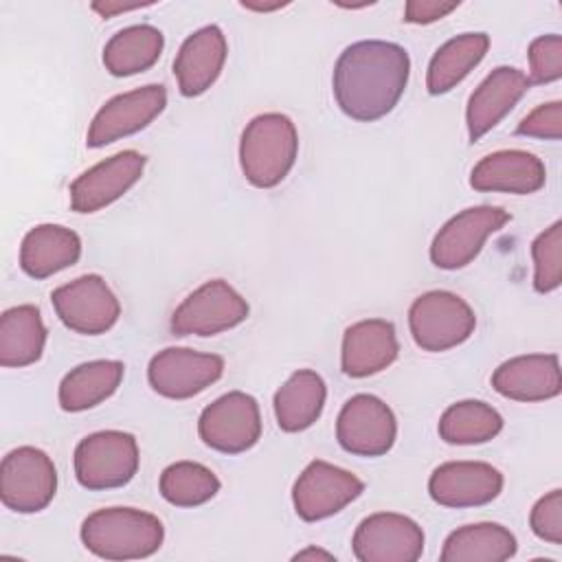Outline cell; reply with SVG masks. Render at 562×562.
<instances>
[{"mask_svg": "<svg viewBox=\"0 0 562 562\" xmlns=\"http://www.w3.org/2000/svg\"><path fill=\"white\" fill-rule=\"evenodd\" d=\"M46 345V325L35 305H15L0 316V364L20 369L37 362Z\"/></svg>", "mask_w": 562, "mask_h": 562, "instance_id": "obj_27", "label": "cell"}, {"mask_svg": "<svg viewBox=\"0 0 562 562\" xmlns=\"http://www.w3.org/2000/svg\"><path fill=\"white\" fill-rule=\"evenodd\" d=\"M198 435L211 450L239 454L261 437V413L252 395L228 391L211 402L198 419Z\"/></svg>", "mask_w": 562, "mask_h": 562, "instance_id": "obj_8", "label": "cell"}, {"mask_svg": "<svg viewBox=\"0 0 562 562\" xmlns=\"http://www.w3.org/2000/svg\"><path fill=\"white\" fill-rule=\"evenodd\" d=\"M83 547L103 560H140L154 555L165 527L158 516L136 507H103L81 522Z\"/></svg>", "mask_w": 562, "mask_h": 562, "instance_id": "obj_2", "label": "cell"}, {"mask_svg": "<svg viewBox=\"0 0 562 562\" xmlns=\"http://www.w3.org/2000/svg\"><path fill=\"white\" fill-rule=\"evenodd\" d=\"M241 7H246V9H252V11H274V9H281V7H285V2H274V4H252V2H244Z\"/></svg>", "mask_w": 562, "mask_h": 562, "instance_id": "obj_39", "label": "cell"}, {"mask_svg": "<svg viewBox=\"0 0 562 562\" xmlns=\"http://www.w3.org/2000/svg\"><path fill=\"white\" fill-rule=\"evenodd\" d=\"M544 162L525 149H501L483 156L470 171V187L476 191L529 195L544 187Z\"/></svg>", "mask_w": 562, "mask_h": 562, "instance_id": "obj_20", "label": "cell"}, {"mask_svg": "<svg viewBox=\"0 0 562 562\" xmlns=\"http://www.w3.org/2000/svg\"><path fill=\"white\" fill-rule=\"evenodd\" d=\"M75 476L86 490H114L127 485L138 472L136 437L123 430H99L75 448Z\"/></svg>", "mask_w": 562, "mask_h": 562, "instance_id": "obj_4", "label": "cell"}, {"mask_svg": "<svg viewBox=\"0 0 562 562\" xmlns=\"http://www.w3.org/2000/svg\"><path fill=\"white\" fill-rule=\"evenodd\" d=\"M246 299L224 279H211L182 299L171 314L176 336H215L248 318Z\"/></svg>", "mask_w": 562, "mask_h": 562, "instance_id": "obj_6", "label": "cell"}, {"mask_svg": "<svg viewBox=\"0 0 562 562\" xmlns=\"http://www.w3.org/2000/svg\"><path fill=\"white\" fill-rule=\"evenodd\" d=\"M437 430L446 443L474 446L494 439L503 430V417L487 402L461 400L443 411Z\"/></svg>", "mask_w": 562, "mask_h": 562, "instance_id": "obj_30", "label": "cell"}, {"mask_svg": "<svg viewBox=\"0 0 562 562\" xmlns=\"http://www.w3.org/2000/svg\"><path fill=\"white\" fill-rule=\"evenodd\" d=\"M165 46L162 33L151 24H134L116 31L103 46V66L114 77L149 70Z\"/></svg>", "mask_w": 562, "mask_h": 562, "instance_id": "obj_29", "label": "cell"}, {"mask_svg": "<svg viewBox=\"0 0 562 562\" xmlns=\"http://www.w3.org/2000/svg\"><path fill=\"white\" fill-rule=\"evenodd\" d=\"M459 2H443V0H411L404 7V22L411 24H430L446 18L454 11Z\"/></svg>", "mask_w": 562, "mask_h": 562, "instance_id": "obj_36", "label": "cell"}, {"mask_svg": "<svg viewBox=\"0 0 562 562\" xmlns=\"http://www.w3.org/2000/svg\"><path fill=\"white\" fill-rule=\"evenodd\" d=\"M296 154V127L281 112L259 114L241 132L239 165L244 178L257 189L277 187L294 167Z\"/></svg>", "mask_w": 562, "mask_h": 562, "instance_id": "obj_3", "label": "cell"}, {"mask_svg": "<svg viewBox=\"0 0 562 562\" xmlns=\"http://www.w3.org/2000/svg\"><path fill=\"white\" fill-rule=\"evenodd\" d=\"M529 527L540 540L562 544V490H551L536 501L529 514Z\"/></svg>", "mask_w": 562, "mask_h": 562, "instance_id": "obj_34", "label": "cell"}, {"mask_svg": "<svg viewBox=\"0 0 562 562\" xmlns=\"http://www.w3.org/2000/svg\"><path fill=\"white\" fill-rule=\"evenodd\" d=\"M518 136L560 140L562 138V101H549L533 108L516 127Z\"/></svg>", "mask_w": 562, "mask_h": 562, "instance_id": "obj_35", "label": "cell"}, {"mask_svg": "<svg viewBox=\"0 0 562 562\" xmlns=\"http://www.w3.org/2000/svg\"><path fill=\"white\" fill-rule=\"evenodd\" d=\"M529 79L514 66L494 68L470 94L465 108V123L470 140H479L496 127L529 90Z\"/></svg>", "mask_w": 562, "mask_h": 562, "instance_id": "obj_18", "label": "cell"}, {"mask_svg": "<svg viewBox=\"0 0 562 562\" xmlns=\"http://www.w3.org/2000/svg\"><path fill=\"white\" fill-rule=\"evenodd\" d=\"M327 386L312 369L294 371L274 393V417L281 430L301 432L323 413Z\"/></svg>", "mask_w": 562, "mask_h": 562, "instance_id": "obj_25", "label": "cell"}, {"mask_svg": "<svg viewBox=\"0 0 562 562\" xmlns=\"http://www.w3.org/2000/svg\"><path fill=\"white\" fill-rule=\"evenodd\" d=\"M224 373V360L215 353H200L189 347H167L147 367L149 386L169 400H189Z\"/></svg>", "mask_w": 562, "mask_h": 562, "instance_id": "obj_14", "label": "cell"}, {"mask_svg": "<svg viewBox=\"0 0 562 562\" xmlns=\"http://www.w3.org/2000/svg\"><path fill=\"white\" fill-rule=\"evenodd\" d=\"M140 7H147V4H121V2H94L92 9L101 15V18H112L114 13H125V11H134V9H140Z\"/></svg>", "mask_w": 562, "mask_h": 562, "instance_id": "obj_37", "label": "cell"}, {"mask_svg": "<svg viewBox=\"0 0 562 562\" xmlns=\"http://www.w3.org/2000/svg\"><path fill=\"white\" fill-rule=\"evenodd\" d=\"M397 437L393 411L371 393L349 397L336 419V439L342 450L356 457H382Z\"/></svg>", "mask_w": 562, "mask_h": 562, "instance_id": "obj_11", "label": "cell"}, {"mask_svg": "<svg viewBox=\"0 0 562 562\" xmlns=\"http://www.w3.org/2000/svg\"><path fill=\"white\" fill-rule=\"evenodd\" d=\"M503 490V474L485 461H446L428 479V494L443 507H481Z\"/></svg>", "mask_w": 562, "mask_h": 562, "instance_id": "obj_17", "label": "cell"}, {"mask_svg": "<svg viewBox=\"0 0 562 562\" xmlns=\"http://www.w3.org/2000/svg\"><path fill=\"white\" fill-rule=\"evenodd\" d=\"M351 547L360 562H415L424 553V531L404 514L378 512L360 520Z\"/></svg>", "mask_w": 562, "mask_h": 562, "instance_id": "obj_13", "label": "cell"}, {"mask_svg": "<svg viewBox=\"0 0 562 562\" xmlns=\"http://www.w3.org/2000/svg\"><path fill=\"white\" fill-rule=\"evenodd\" d=\"M167 105V90L160 83H147L130 92H121L105 101L94 114L86 145L105 147L119 138L145 130Z\"/></svg>", "mask_w": 562, "mask_h": 562, "instance_id": "obj_15", "label": "cell"}, {"mask_svg": "<svg viewBox=\"0 0 562 562\" xmlns=\"http://www.w3.org/2000/svg\"><path fill=\"white\" fill-rule=\"evenodd\" d=\"M516 536L498 522H474L454 529L439 553L441 562H503L516 555Z\"/></svg>", "mask_w": 562, "mask_h": 562, "instance_id": "obj_26", "label": "cell"}, {"mask_svg": "<svg viewBox=\"0 0 562 562\" xmlns=\"http://www.w3.org/2000/svg\"><path fill=\"white\" fill-rule=\"evenodd\" d=\"M294 560H336V558L329 551H323V549H316V547H307V549L294 553Z\"/></svg>", "mask_w": 562, "mask_h": 562, "instance_id": "obj_38", "label": "cell"}, {"mask_svg": "<svg viewBox=\"0 0 562 562\" xmlns=\"http://www.w3.org/2000/svg\"><path fill=\"white\" fill-rule=\"evenodd\" d=\"M408 327L419 349L437 353L465 342L474 334L476 316L459 294L430 290L413 301Z\"/></svg>", "mask_w": 562, "mask_h": 562, "instance_id": "obj_5", "label": "cell"}, {"mask_svg": "<svg viewBox=\"0 0 562 562\" xmlns=\"http://www.w3.org/2000/svg\"><path fill=\"white\" fill-rule=\"evenodd\" d=\"M408 75L411 57L404 46L384 40H362L340 53L331 88L338 108L347 116L371 123L397 105Z\"/></svg>", "mask_w": 562, "mask_h": 562, "instance_id": "obj_1", "label": "cell"}, {"mask_svg": "<svg viewBox=\"0 0 562 562\" xmlns=\"http://www.w3.org/2000/svg\"><path fill=\"white\" fill-rule=\"evenodd\" d=\"M512 215L501 206L479 204L450 217L430 244V261L441 270H459L474 261L485 239L498 233Z\"/></svg>", "mask_w": 562, "mask_h": 562, "instance_id": "obj_9", "label": "cell"}, {"mask_svg": "<svg viewBox=\"0 0 562 562\" xmlns=\"http://www.w3.org/2000/svg\"><path fill=\"white\" fill-rule=\"evenodd\" d=\"M529 83H551L562 77V37L558 33L538 35L529 48Z\"/></svg>", "mask_w": 562, "mask_h": 562, "instance_id": "obj_33", "label": "cell"}, {"mask_svg": "<svg viewBox=\"0 0 562 562\" xmlns=\"http://www.w3.org/2000/svg\"><path fill=\"white\" fill-rule=\"evenodd\" d=\"M533 290L549 294L562 283V222H553L531 241Z\"/></svg>", "mask_w": 562, "mask_h": 562, "instance_id": "obj_32", "label": "cell"}, {"mask_svg": "<svg viewBox=\"0 0 562 562\" xmlns=\"http://www.w3.org/2000/svg\"><path fill=\"white\" fill-rule=\"evenodd\" d=\"M57 492L53 459L33 446H20L0 463L2 505L18 514H35L48 507Z\"/></svg>", "mask_w": 562, "mask_h": 562, "instance_id": "obj_7", "label": "cell"}, {"mask_svg": "<svg viewBox=\"0 0 562 562\" xmlns=\"http://www.w3.org/2000/svg\"><path fill=\"white\" fill-rule=\"evenodd\" d=\"M125 364L119 360H90L70 369L59 382V406L66 413H81L99 406L119 389Z\"/></svg>", "mask_w": 562, "mask_h": 562, "instance_id": "obj_24", "label": "cell"}, {"mask_svg": "<svg viewBox=\"0 0 562 562\" xmlns=\"http://www.w3.org/2000/svg\"><path fill=\"white\" fill-rule=\"evenodd\" d=\"M498 395L514 402H544L562 391L560 360L555 353H527L501 362L492 373Z\"/></svg>", "mask_w": 562, "mask_h": 562, "instance_id": "obj_19", "label": "cell"}, {"mask_svg": "<svg viewBox=\"0 0 562 562\" xmlns=\"http://www.w3.org/2000/svg\"><path fill=\"white\" fill-rule=\"evenodd\" d=\"M81 257V239L61 224L33 226L20 246V268L31 279H46L70 268Z\"/></svg>", "mask_w": 562, "mask_h": 562, "instance_id": "obj_23", "label": "cell"}, {"mask_svg": "<svg viewBox=\"0 0 562 562\" xmlns=\"http://www.w3.org/2000/svg\"><path fill=\"white\" fill-rule=\"evenodd\" d=\"M364 492V483L345 468L314 459L299 474L292 487V503L299 518L316 522L342 512Z\"/></svg>", "mask_w": 562, "mask_h": 562, "instance_id": "obj_12", "label": "cell"}, {"mask_svg": "<svg viewBox=\"0 0 562 562\" xmlns=\"http://www.w3.org/2000/svg\"><path fill=\"white\" fill-rule=\"evenodd\" d=\"M228 44L220 26L209 24L193 31L176 53L173 75L182 97H200L220 77Z\"/></svg>", "mask_w": 562, "mask_h": 562, "instance_id": "obj_21", "label": "cell"}, {"mask_svg": "<svg viewBox=\"0 0 562 562\" xmlns=\"http://www.w3.org/2000/svg\"><path fill=\"white\" fill-rule=\"evenodd\" d=\"M158 490L176 507H198L220 492V479L202 463L176 461L162 470Z\"/></svg>", "mask_w": 562, "mask_h": 562, "instance_id": "obj_31", "label": "cell"}, {"mask_svg": "<svg viewBox=\"0 0 562 562\" xmlns=\"http://www.w3.org/2000/svg\"><path fill=\"white\" fill-rule=\"evenodd\" d=\"M400 353L395 327L384 318H367L349 325L342 336L340 364L349 378H367L384 371Z\"/></svg>", "mask_w": 562, "mask_h": 562, "instance_id": "obj_22", "label": "cell"}, {"mask_svg": "<svg viewBox=\"0 0 562 562\" xmlns=\"http://www.w3.org/2000/svg\"><path fill=\"white\" fill-rule=\"evenodd\" d=\"M59 321L83 336H99L114 327L121 316L116 294L101 274H81L50 292Z\"/></svg>", "mask_w": 562, "mask_h": 562, "instance_id": "obj_10", "label": "cell"}, {"mask_svg": "<svg viewBox=\"0 0 562 562\" xmlns=\"http://www.w3.org/2000/svg\"><path fill=\"white\" fill-rule=\"evenodd\" d=\"M145 162L143 154L125 149L86 169L70 184V209L75 213H97L116 202L140 180Z\"/></svg>", "mask_w": 562, "mask_h": 562, "instance_id": "obj_16", "label": "cell"}, {"mask_svg": "<svg viewBox=\"0 0 562 562\" xmlns=\"http://www.w3.org/2000/svg\"><path fill=\"white\" fill-rule=\"evenodd\" d=\"M490 48L487 33H461L441 44L430 57L426 88L430 94H446L461 83L485 57Z\"/></svg>", "mask_w": 562, "mask_h": 562, "instance_id": "obj_28", "label": "cell"}]
</instances>
